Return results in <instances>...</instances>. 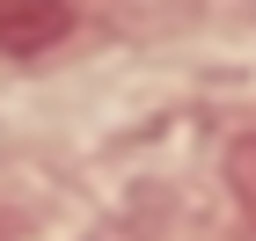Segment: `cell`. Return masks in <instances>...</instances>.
<instances>
[{"label":"cell","mask_w":256,"mask_h":241,"mask_svg":"<svg viewBox=\"0 0 256 241\" xmlns=\"http://www.w3.org/2000/svg\"><path fill=\"white\" fill-rule=\"evenodd\" d=\"M74 29V7L66 0H0V51H52V44Z\"/></svg>","instance_id":"cell-1"},{"label":"cell","mask_w":256,"mask_h":241,"mask_svg":"<svg viewBox=\"0 0 256 241\" xmlns=\"http://www.w3.org/2000/svg\"><path fill=\"white\" fill-rule=\"evenodd\" d=\"M227 190H234L242 220L256 227V132H249V139H234V146H227Z\"/></svg>","instance_id":"cell-2"},{"label":"cell","mask_w":256,"mask_h":241,"mask_svg":"<svg viewBox=\"0 0 256 241\" xmlns=\"http://www.w3.org/2000/svg\"><path fill=\"white\" fill-rule=\"evenodd\" d=\"M0 241H15V227H8V220H0Z\"/></svg>","instance_id":"cell-3"}]
</instances>
